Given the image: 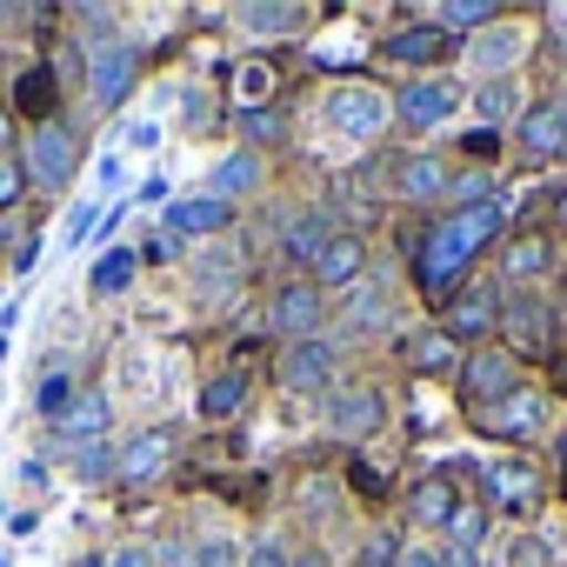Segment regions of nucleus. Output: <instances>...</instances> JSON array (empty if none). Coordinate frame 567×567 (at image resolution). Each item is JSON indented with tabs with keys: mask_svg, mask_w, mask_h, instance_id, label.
<instances>
[{
	"mask_svg": "<svg viewBox=\"0 0 567 567\" xmlns=\"http://www.w3.org/2000/svg\"><path fill=\"white\" fill-rule=\"evenodd\" d=\"M0 361H8V334H0Z\"/></svg>",
	"mask_w": 567,
	"mask_h": 567,
	"instance_id": "680f3d73",
	"label": "nucleus"
},
{
	"mask_svg": "<svg viewBox=\"0 0 567 567\" xmlns=\"http://www.w3.org/2000/svg\"><path fill=\"white\" fill-rule=\"evenodd\" d=\"M81 87L101 114L127 107V94L141 87V48L121 34H81Z\"/></svg>",
	"mask_w": 567,
	"mask_h": 567,
	"instance_id": "f03ea898",
	"label": "nucleus"
},
{
	"mask_svg": "<svg viewBox=\"0 0 567 567\" xmlns=\"http://www.w3.org/2000/svg\"><path fill=\"white\" fill-rule=\"evenodd\" d=\"M560 454H567V434H560Z\"/></svg>",
	"mask_w": 567,
	"mask_h": 567,
	"instance_id": "0e129e2a",
	"label": "nucleus"
},
{
	"mask_svg": "<svg viewBox=\"0 0 567 567\" xmlns=\"http://www.w3.org/2000/svg\"><path fill=\"white\" fill-rule=\"evenodd\" d=\"M240 567H295V554H288V547H280L274 534H260L254 547H240Z\"/></svg>",
	"mask_w": 567,
	"mask_h": 567,
	"instance_id": "4c0bfd02",
	"label": "nucleus"
},
{
	"mask_svg": "<svg viewBox=\"0 0 567 567\" xmlns=\"http://www.w3.org/2000/svg\"><path fill=\"white\" fill-rule=\"evenodd\" d=\"M501 328V288H461L454 308H447V341H487Z\"/></svg>",
	"mask_w": 567,
	"mask_h": 567,
	"instance_id": "f3484780",
	"label": "nucleus"
},
{
	"mask_svg": "<svg viewBox=\"0 0 567 567\" xmlns=\"http://www.w3.org/2000/svg\"><path fill=\"white\" fill-rule=\"evenodd\" d=\"M240 94H254V107L274 94V74H260V68H240Z\"/></svg>",
	"mask_w": 567,
	"mask_h": 567,
	"instance_id": "de8ad7c7",
	"label": "nucleus"
},
{
	"mask_svg": "<svg viewBox=\"0 0 567 567\" xmlns=\"http://www.w3.org/2000/svg\"><path fill=\"white\" fill-rule=\"evenodd\" d=\"M234 134H240L247 154H260V147H280V141H288V121H280L274 107H240V114H234Z\"/></svg>",
	"mask_w": 567,
	"mask_h": 567,
	"instance_id": "c756f323",
	"label": "nucleus"
},
{
	"mask_svg": "<svg viewBox=\"0 0 567 567\" xmlns=\"http://www.w3.org/2000/svg\"><path fill=\"white\" fill-rule=\"evenodd\" d=\"M494 141H501L494 127H474V134H467V154H494Z\"/></svg>",
	"mask_w": 567,
	"mask_h": 567,
	"instance_id": "603ef678",
	"label": "nucleus"
},
{
	"mask_svg": "<svg viewBox=\"0 0 567 567\" xmlns=\"http://www.w3.org/2000/svg\"><path fill=\"white\" fill-rule=\"evenodd\" d=\"M514 147L540 167V161H560L567 154V114L554 107V101H540V107H527L520 121H514Z\"/></svg>",
	"mask_w": 567,
	"mask_h": 567,
	"instance_id": "2eb2a0df",
	"label": "nucleus"
},
{
	"mask_svg": "<svg viewBox=\"0 0 567 567\" xmlns=\"http://www.w3.org/2000/svg\"><path fill=\"white\" fill-rule=\"evenodd\" d=\"M194 567H240V547L214 534V540H200V547H194Z\"/></svg>",
	"mask_w": 567,
	"mask_h": 567,
	"instance_id": "c03bdc74",
	"label": "nucleus"
},
{
	"mask_svg": "<svg viewBox=\"0 0 567 567\" xmlns=\"http://www.w3.org/2000/svg\"><path fill=\"white\" fill-rule=\"evenodd\" d=\"M134 200H141V207H161V214H167V200H174V181H167V174H147Z\"/></svg>",
	"mask_w": 567,
	"mask_h": 567,
	"instance_id": "a18cd8bd",
	"label": "nucleus"
},
{
	"mask_svg": "<svg viewBox=\"0 0 567 567\" xmlns=\"http://www.w3.org/2000/svg\"><path fill=\"white\" fill-rule=\"evenodd\" d=\"M447 567H481V554L474 547H447Z\"/></svg>",
	"mask_w": 567,
	"mask_h": 567,
	"instance_id": "5fc2aeb1",
	"label": "nucleus"
},
{
	"mask_svg": "<svg viewBox=\"0 0 567 567\" xmlns=\"http://www.w3.org/2000/svg\"><path fill=\"white\" fill-rule=\"evenodd\" d=\"M167 467H174V434L167 427H141V434H127L114 447V481H127V487H147Z\"/></svg>",
	"mask_w": 567,
	"mask_h": 567,
	"instance_id": "4468645a",
	"label": "nucleus"
},
{
	"mask_svg": "<svg viewBox=\"0 0 567 567\" xmlns=\"http://www.w3.org/2000/svg\"><path fill=\"white\" fill-rule=\"evenodd\" d=\"M0 567H14V554H8V547H0Z\"/></svg>",
	"mask_w": 567,
	"mask_h": 567,
	"instance_id": "bf43d9fd",
	"label": "nucleus"
},
{
	"mask_svg": "<svg viewBox=\"0 0 567 567\" xmlns=\"http://www.w3.org/2000/svg\"><path fill=\"white\" fill-rule=\"evenodd\" d=\"M554 107H560V114H567V87H560V101H554Z\"/></svg>",
	"mask_w": 567,
	"mask_h": 567,
	"instance_id": "052dcab7",
	"label": "nucleus"
},
{
	"mask_svg": "<svg viewBox=\"0 0 567 567\" xmlns=\"http://www.w3.org/2000/svg\"><path fill=\"white\" fill-rule=\"evenodd\" d=\"M501 334H507V354H547L554 348V308L540 295H507L501 301Z\"/></svg>",
	"mask_w": 567,
	"mask_h": 567,
	"instance_id": "ddd939ff",
	"label": "nucleus"
},
{
	"mask_svg": "<svg viewBox=\"0 0 567 567\" xmlns=\"http://www.w3.org/2000/svg\"><path fill=\"white\" fill-rule=\"evenodd\" d=\"M427 21H434L441 34H454V28H494V21H501V8H494V0H441Z\"/></svg>",
	"mask_w": 567,
	"mask_h": 567,
	"instance_id": "72a5a7b5",
	"label": "nucleus"
},
{
	"mask_svg": "<svg viewBox=\"0 0 567 567\" xmlns=\"http://www.w3.org/2000/svg\"><path fill=\"white\" fill-rule=\"evenodd\" d=\"M361 567H401V534H368L361 540Z\"/></svg>",
	"mask_w": 567,
	"mask_h": 567,
	"instance_id": "a19ab883",
	"label": "nucleus"
},
{
	"mask_svg": "<svg viewBox=\"0 0 567 567\" xmlns=\"http://www.w3.org/2000/svg\"><path fill=\"white\" fill-rule=\"evenodd\" d=\"M454 381H461V401H467V414H474V408L514 394V388H520V368H514L507 348H481V354H461V374H454Z\"/></svg>",
	"mask_w": 567,
	"mask_h": 567,
	"instance_id": "9d476101",
	"label": "nucleus"
},
{
	"mask_svg": "<svg viewBox=\"0 0 567 567\" xmlns=\"http://www.w3.org/2000/svg\"><path fill=\"white\" fill-rule=\"evenodd\" d=\"M247 394H254L247 368H227V374H214V381L200 388V414H207V421H234V414L247 408Z\"/></svg>",
	"mask_w": 567,
	"mask_h": 567,
	"instance_id": "393cba45",
	"label": "nucleus"
},
{
	"mask_svg": "<svg viewBox=\"0 0 567 567\" xmlns=\"http://www.w3.org/2000/svg\"><path fill=\"white\" fill-rule=\"evenodd\" d=\"M501 267H507V280H540V274H554V247L540 234H514L507 254H501Z\"/></svg>",
	"mask_w": 567,
	"mask_h": 567,
	"instance_id": "bb28decb",
	"label": "nucleus"
},
{
	"mask_svg": "<svg viewBox=\"0 0 567 567\" xmlns=\"http://www.w3.org/2000/svg\"><path fill=\"white\" fill-rule=\"evenodd\" d=\"M0 154H14V114L0 107Z\"/></svg>",
	"mask_w": 567,
	"mask_h": 567,
	"instance_id": "864d4df0",
	"label": "nucleus"
},
{
	"mask_svg": "<svg viewBox=\"0 0 567 567\" xmlns=\"http://www.w3.org/2000/svg\"><path fill=\"white\" fill-rule=\"evenodd\" d=\"M467 421H474L481 434H494V441H534V434L547 427V394H540V388H514V394L474 408Z\"/></svg>",
	"mask_w": 567,
	"mask_h": 567,
	"instance_id": "0eeeda50",
	"label": "nucleus"
},
{
	"mask_svg": "<svg viewBox=\"0 0 567 567\" xmlns=\"http://www.w3.org/2000/svg\"><path fill=\"white\" fill-rule=\"evenodd\" d=\"M141 247H147V260H181V234H174V227H154Z\"/></svg>",
	"mask_w": 567,
	"mask_h": 567,
	"instance_id": "49530a36",
	"label": "nucleus"
},
{
	"mask_svg": "<svg viewBox=\"0 0 567 567\" xmlns=\"http://www.w3.org/2000/svg\"><path fill=\"white\" fill-rule=\"evenodd\" d=\"M8 21H14V8H0V28H8Z\"/></svg>",
	"mask_w": 567,
	"mask_h": 567,
	"instance_id": "13d9d810",
	"label": "nucleus"
},
{
	"mask_svg": "<svg viewBox=\"0 0 567 567\" xmlns=\"http://www.w3.org/2000/svg\"><path fill=\"white\" fill-rule=\"evenodd\" d=\"M48 87H54V68H34V74H28V81H21V94H14V101H21V107H34V114H41V107H48ZM41 121H48V114H41Z\"/></svg>",
	"mask_w": 567,
	"mask_h": 567,
	"instance_id": "79ce46f5",
	"label": "nucleus"
},
{
	"mask_svg": "<svg viewBox=\"0 0 567 567\" xmlns=\"http://www.w3.org/2000/svg\"><path fill=\"white\" fill-rule=\"evenodd\" d=\"M328 427L341 441H374L388 427V394L374 381H354V388H334L328 394Z\"/></svg>",
	"mask_w": 567,
	"mask_h": 567,
	"instance_id": "6e6552de",
	"label": "nucleus"
},
{
	"mask_svg": "<svg viewBox=\"0 0 567 567\" xmlns=\"http://www.w3.org/2000/svg\"><path fill=\"white\" fill-rule=\"evenodd\" d=\"M234 21H240L254 41H280V34L308 28V8H288V0H247V8H234Z\"/></svg>",
	"mask_w": 567,
	"mask_h": 567,
	"instance_id": "5701e85b",
	"label": "nucleus"
},
{
	"mask_svg": "<svg viewBox=\"0 0 567 567\" xmlns=\"http://www.w3.org/2000/svg\"><path fill=\"white\" fill-rule=\"evenodd\" d=\"M501 240V207H474V214H441L421 240H414V288L427 301L454 295L461 274L481 260V247Z\"/></svg>",
	"mask_w": 567,
	"mask_h": 567,
	"instance_id": "f257e3e1",
	"label": "nucleus"
},
{
	"mask_svg": "<svg viewBox=\"0 0 567 567\" xmlns=\"http://www.w3.org/2000/svg\"><path fill=\"white\" fill-rule=\"evenodd\" d=\"M21 167H28V187L61 194V187L74 181V167H81V134H74V121H41V127L28 134V147H21Z\"/></svg>",
	"mask_w": 567,
	"mask_h": 567,
	"instance_id": "20e7f679",
	"label": "nucleus"
},
{
	"mask_svg": "<svg viewBox=\"0 0 567 567\" xmlns=\"http://www.w3.org/2000/svg\"><path fill=\"white\" fill-rule=\"evenodd\" d=\"M101 567H161V560H154V547L121 540V547H107V554H101Z\"/></svg>",
	"mask_w": 567,
	"mask_h": 567,
	"instance_id": "37998d69",
	"label": "nucleus"
},
{
	"mask_svg": "<svg viewBox=\"0 0 567 567\" xmlns=\"http://www.w3.org/2000/svg\"><path fill=\"white\" fill-rule=\"evenodd\" d=\"M28 200V167H21V154H0V214H14Z\"/></svg>",
	"mask_w": 567,
	"mask_h": 567,
	"instance_id": "c9c22d12",
	"label": "nucleus"
},
{
	"mask_svg": "<svg viewBox=\"0 0 567 567\" xmlns=\"http://www.w3.org/2000/svg\"><path fill=\"white\" fill-rule=\"evenodd\" d=\"M560 220H567V194H560Z\"/></svg>",
	"mask_w": 567,
	"mask_h": 567,
	"instance_id": "e2e57ef3",
	"label": "nucleus"
},
{
	"mask_svg": "<svg viewBox=\"0 0 567 567\" xmlns=\"http://www.w3.org/2000/svg\"><path fill=\"white\" fill-rule=\"evenodd\" d=\"M321 507H334V487H315V481H308V487H301V514L321 520Z\"/></svg>",
	"mask_w": 567,
	"mask_h": 567,
	"instance_id": "09e8293b",
	"label": "nucleus"
},
{
	"mask_svg": "<svg viewBox=\"0 0 567 567\" xmlns=\"http://www.w3.org/2000/svg\"><path fill=\"white\" fill-rule=\"evenodd\" d=\"M74 567H101V554H87V560H74Z\"/></svg>",
	"mask_w": 567,
	"mask_h": 567,
	"instance_id": "4d7b16f0",
	"label": "nucleus"
},
{
	"mask_svg": "<svg viewBox=\"0 0 567 567\" xmlns=\"http://www.w3.org/2000/svg\"><path fill=\"white\" fill-rule=\"evenodd\" d=\"M328 321V295L315 280H288V288H274V308H267V328L288 334V341H315Z\"/></svg>",
	"mask_w": 567,
	"mask_h": 567,
	"instance_id": "9b49d317",
	"label": "nucleus"
},
{
	"mask_svg": "<svg viewBox=\"0 0 567 567\" xmlns=\"http://www.w3.org/2000/svg\"><path fill=\"white\" fill-rule=\"evenodd\" d=\"M447 187H454V174H447L441 154H401V161H394V194H401V200L427 207V200H447Z\"/></svg>",
	"mask_w": 567,
	"mask_h": 567,
	"instance_id": "6ab92c4d",
	"label": "nucleus"
},
{
	"mask_svg": "<svg viewBox=\"0 0 567 567\" xmlns=\"http://www.w3.org/2000/svg\"><path fill=\"white\" fill-rule=\"evenodd\" d=\"M441 48H447V34H441L434 21H408V28H394V34H388V54H394V61H408V68H421V74H427V61H434Z\"/></svg>",
	"mask_w": 567,
	"mask_h": 567,
	"instance_id": "b1692460",
	"label": "nucleus"
},
{
	"mask_svg": "<svg viewBox=\"0 0 567 567\" xmlns=\"http://www.w3.org/2000/svg\"><path fill=\"white\" fill-rule=\"evenodd\" d=\"M461 81L454 74H414L401 94H394V121L401 127H414V134H434V127H447L454 121V107H461Z\"/></svg>",
	"mask_w": 567,
	"mask_h": 567,
	"instance_id": "39448f33",
	"label": "nucleus"
},
{
	"mask_svg": "<svg viewBox=\"0 0 567 567\" xmlns=\"http://www.w3.org/2000/svg\"><path fill=\"white\" fill-rule=\"evenodd\" d=\"M527 48H534V28H527V21H494V28H481V34L461 48V61H467L481 81H514V68L527 61Z\"/></svg>",
	"mask_w": 567,
	"mask_h": 567,
	"instance_id": "423d86ee",
	"label": "nucleus"
},
{
	"mask_svg": "<svg viewBox=\"0 0 567 567\" xmlns=\"http://www.w3.org/2000/svg\"><path fill=\"white\" fill-rule=\"evenodd\" d=\"M94 220H101V207H94V200H81V207L68 214V227H61V254H74V247L94 234Z\"/></svg>",
	"mask_w": 567,
	"mask_h": 567,
	"instance_id": "58836bf2",
	"label": "nucleus"
},
{
	"mask_svg": "<svg viewBox=\"0 0 567 567\" xmlns=\"http://www.w3.org/2000/svg\"><path fill=\"white\" fill-rule=\"evenodd\" d=\"M481 494H487V514H534L540 467L534 461H487L481 467Z\"/></svg>",
	"mask_w": 567,
	"mask_h": 567,
	"instance_id": "f8f14e48",
	"label": "nucleus"
},
{
	"mask_svg": "<svg viewBox=\"0 0 567 567\" xmlns=\"http://www.w3.org/2000/svg\"><path fill=\"white\" fill-rule=\"evenodd\" d=\"M388 328H394V301L381 288H361L348 301V334H388Z\"/></svg>",
	"mask_w": 567,
	"mask_h": 567,
	"instance_id": "2f4dec72",
	"label": "nucleus"
},
{
	"mask_svg": "<svg viewBox=\"0 0 567 567\" xmlns=\"http://www.w3.org/2000/svg\"><path fill=\"white\" fill-rule=\"evenodd\" d=\"M280 388L295 394H334L341 388V348L334 341H295L288 354H280Z\"/></svg>",
	"mask_w": 567,
	"mask_h": 567,
	"instance_id": "1a4fd4ad",
	"label": "nucleus"
},
{
	"mask_svg": "<svg viewBox=\"0 0 567 567\" xmlns=\"http://www.w3.org/2000/svg\"><path fill=\"white\" fill-rule=\"evenodd\" d=\"M74 394H81V388H74V368H48V374H41V388H34V414L54 427V421L74 408Z\"/></svg>",
	"mask_w": 567,
	"mask_h": 567,
	"instance_id": "473e14b6",
	"label": "nucleus"
},
{
	"mask_svg": "<svg viewBox=\"0 0 567 567\" xmlns=\"http://www.w3.org/2000/svg\"><path fill=\"white\" fill-rule=\"evenodd\" d=\"M401 348H408V368L427 374V381H434V374H461V348L447 341V328H414Z\"/></svg>",
	"mask_w": 567,
	"mask_h": 567,
	"instance_id": "4be33fe9",
	"label": "nucleus"
},
{
	"mask_svg": "<svg viewBox=\"0 0 567 567\" xmlns=\"http://www.w3.org/2000/svg\"><path fill=\"white\" fill-rule=\"evenodd\" d=\"M441 534H447V547H474V554H481V540H487V507L461 501V507H454V520H447Z\"/></svg>",
	"mask_w": 567,
	"mask_h": 567,
	"instance_id": "f704fd0d",
	"label": "nucleus"
},
{
	"mask_svg": "<svg viewBox=\"0 0 567 567\" xmlns=\"http://www.w3.org/2000/svg\"><path fill=\"white\" fill-rule=\"evenodd\" d=\"M134 274H141V254H134V247H107V254L94 260V274H87V288H94V295H127Z\"/></svg>",
	"mask_w": 567,
	"mask_h": 567,
	"instance_id": "c85d7f7f",
	"label": "nucleus"
},
{
	"mask_svg": "<svg viewBox=\"0 0 567 567\" xmlns=\"http://www.w3.org/2000/svg\"><path fill=\"white\" fill-rule=\"evenodd\" d=\"M295 567H334V560H328V554H301Z\"/></svg>",
	"mask_w": 567,
	"mask_h": 567,
	"instance_id": "6e6d98bb",
	"label": "nucleus"
},
{
	"mask_svg": "<svg viewBox=\"0 0 567 567\" xmlns=\"http://www.w3.org/2000/svg\"><path fill=\"white\" fill-rule=\"evenodd\" d=\"M260 187H267V161L247 154V147H234V154H220V161L207 167V194L227 200V207H234V200H254Z\"/></svg>",
	"mask_w": 567,
	"mask_h": 567,
	"instance_id": "dca6fc26",
	"label": "nucleus"
},
{
	"mask_svg": "<svg viewBox=\"0 0 567 567\" xmlns=\"http://www.w3.org/2000/svg\"><path fill=\"white\" fill-rule=\"evenodd\" d=\"M401 567H447V547H401Z\"/></svg>",
	"mask_w": 567,
	"mask_h": 567,
	"instance_id": "8fccbe9b",
	"label": "nucleus"
},
{
	"mask_svg": "<svg viewBox=\"0 0 567 567\" xmlns=\"http://www.w3.org/2000/svg\"><path fill=\"white\" fill-rule=\"evenodd\" d=\"M454 507H461V501H454V481H447V474H434V481H421V487L408 494V514H414L421 527H447Z\"/></svg>",
	"mask_w": 567,
	"mask_h": 567,
	"instance_id": "cd10ccee",
	"label": "nucleus"
},
{
	"mask_svg": "<svg viewBox=\"0 0 567 567\" xmlns=\"http://www.w3.org/2000/svg\"><path fill=\"white\" fill-rule=\"evenodd\" d=\"M507 567H554V547L540 534H514L507 540Z\"/></svg>",
	"mask_w": 567,
	"mask_h": 567,
	"instance_id": "e433bc0d",
	"label": "nucleus"
},
{
	"mask_svg": "<svg viewBox=\"0 0 567 567\" xmlns=\"http://www.w3.org/2000/svg\"><path fill=\"white\" fill-rule=\"evenodd\" d=\"M227 214H234V207H227V200H214V194H174V200H167V214H161V227H174V234L187 240V234H220V227H227Z\"/></svg>",
	"mask_w": 567,
	"mask_h": 567,
	"instance_id": "412c9836",
	"label": "nucleus"
},
{
	"mask_svg": "<svg viewBox=\"0 0 567 567\" xmlns=\"http://www.w3.org/2000/svg\"><path fill=\"white\" fill-rule=\"evenodd\" d=\"M328 240H334L328 207H308V214H295V220H288V254H295V260H308V267H315V254H321Z\"/></svg>",
	"mask_w": 567,
	"mask_h": 567,
	"instance_id": "7c9ffc66",
	"label": "nucleus"
},
{
	"mask_svg": "<svg viewBox=\"0 0 567 567\" xmlns=\"http://www.w3.org/2000/svg\"><path fill=\"white\" fill-rule=\"evenodd\" d=\"M127 147H161V121H134L127 127Z\"/></svg>",
	"mask_w": 567,
	"mask_h": 567,
	"instance_id": "3c124183",
	"label": "nucleus"
},
{
	"mask_svg": "<svg viewBox=\"0 0 567 567\" xmlns=\"http://www.w3.org/2000/svg\"><path fill=\"white\" fill-rule=\"evenodd\" d=\"M474 114H481V127H494L501 134V121H520L527 107H520V81H481L474 87Z\"/></svg>",
	"mask_w": 567,
	"mask_h": 567,
	"instance_id": "a878e982",
	"label": "nucleus"
},
{
	"mask_svg": "<svg viewBox=\"0 0 567 567\" xmlns=\"http://www.w3.org/2000/svg\"><path fill=\"white\" fill-rule=\"evenodd\" d=\"M74 474H81V481H114V447H107V441H101V447H81V454H74Z\"/></svg>",
	"mask_w": 567,
	"mask_h": 567,
	"instance_id": "ea45409f",
	"label": "nucleus"
},
{
	"mask_svg": "<svg viewBox=\"0 0 567 567\" xmlns=\"http://www.w3.org/2000/svg\"><path fill=\"white\" fill-rule=\"evenodd\" d=\"M321 114H328V127H334L341 141H361V147H374V141L394 127V101H388V87H374V81H341Z\"/></svg>",
	"mask_w": 567,
	"mask_h": 567,
	"instance_id": "7ed1b4c3",
	"label": "nucleus"
},
{
	"mask_svg": "<svg viewBox=\"0 0 567 567\" xmlns=\"http://www.w3.org/2000/svg\"><path fill=\"white\" fill-rule=\"evenodd\" d=\"M107 421H114V408H107V394H74V408L54 421V441L61 447H101L107 441Z\"/></svg>",
	"mask_w": 567,
	"mask_h": 567,
	"instance_id": "aec40b11",
	"label": "nucleus"
},
{
	"mask_svg": "<svg viewBox=\"0 0 567 567\" xmlns=\"http://www.w3.org/2000/svg\"><path fill=\"white\" fill-rule=\"evenodd\" d=\"M361 267H368V240L361 234H334L321 254H315V288L321 295H334V288H354V280H361Z\"/></svg>",
	"mask_w": 567,
	"mask_h": 567,
	"instance_id": "a211bd4d",
	"label": "nucleus"
}]
</instances>
